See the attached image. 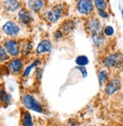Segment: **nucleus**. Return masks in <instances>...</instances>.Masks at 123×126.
Listing matches in <instances>:
<instances>
[{
	"instance_id": "nucleus-15",
	"label": "nucleus",
	"mask_w": 123,
	"mask_h": 126,
	"mask_svg": "<svg viewBox=\"0 0 123 126\" xmlns=\"http://www.w3.org/2000/svg\"><path fill=\"white\" fill-rule=\"evenodd\" d=\"M93 40L96 45H98V46H101L105 41V38L102 34L99 33V32H98V33H96L93 34Z\"/></svg>"
},
{
	"instance_id": "nucleus-18",
	"label": "nucleus",
	"mask_w": 123,
	"mask_h": 126,
	"mask_svg": "<svg viewBox=\"0 0 123 126\" xmlns=\"http://www.w3.org/2000/svg\"><path fill=\"white\" fill-rule=\"evenodd\" d=\"M95 7L98 10H105L107 7V2L105 0H94Z\"/></svg>"
},
{
	"instance_id": "nucleus-4",
	"label": "nucleus",
	"mask_w": 123,
	"mask_h": 126,
	"mask_svg": "<svg viewBox=\"0 0 123 126\" xmlns=\"http://www.w3.org/2000/svg\"><path fill=\"white\" fill-rule=\"evenodd\" d=\"M122 59L119 54H112L108 56L103 60V65L107 68L118 67L122 64Z\"/></svg>"
},
{
	"instance_id": "nucleus-22",
	"label": "nucleus",
	"mask_w": 123,
	"mask_h": 126,
	"mask_svg": "<svg viewBox=\"0 0 123 126\" xmlns=\"http://www.w3.org/2000/svg\"><path fill=\"white\" fill-rule=\"evenodd\" d=\"M76 68L81 71V73H82V77H83V78H85V77L87 76L88 72H87V69L85 68V66H78Z\"/></svg>"
},
{
	"instance_id": "nucleus-12",
	"label": "nucleus",
	"mask_w": 123,
	"mask_h": 126,
	"mask_svg": "<svg viewBox=\"0 0 123 126\" xmlns=\"http://www.w3.org/2000/svg\"><path fill=\"white\" fill-rule=\"evenodd\" d=\"M28 7L33 12H39L44 6L43 0H28Z\"/></svg>"
},
{
	"instance_id": "nucleus-26",
	"label": "nucleus",
	"mask_w": 123,
	"mask_h": 126,
	"mask_svg": "<svg viewBox=\"0 0 123 126\" xmlns=\"http://www.w3.org/2000/svg\"><path fill=\"white\" fill-rule=\"evenodd\" d=\"M63 37V33H61V31H57L55 33V37L57 38V39H59V38H61Z\"/></svg>"
},
{
	"instance_id": "nucleus-16",
	"label": "nucleus",
	"mask_w": 123,
	"mask_h": 126,
	"mask_svg": "<svg viewBox=\"0 0 123 126\" xmlns=\"http://www.w3.org/2000/svg\"><path fill=\"white\" fill-rule=\"evenodd\" d=\"M23 125L25 126H32L33 125L32 116L30 112H25L23 116Z\"/></svg>"
},
{
	"instance_id": "nucleus-13",
	"label": "nucleus",
	"mask_w": 123,
	"mask_h": 126,
	"mask_svg": "<svg viewBox=\"0 0 123 126\" xmlns=\"http://www.w3.org/2000/svg\"><path fill=\"white\" fill-rule=\"evenodd\" d=\"M4 7L9 12H15L20 8V4L17 0H6L4 2Z\"/></svg>"
},
{
	"instance_id": "nucleus-2",
	"label": "nucleus",
	"mask_w": 123,
	"mask_h": 126,
	"mask_svg": "<svg viewBox=\"0 0 123 126\" xmlns=\"http://www.w3.org/2000/svg\"><path fill=\"white\" fill-rule=\"evenodd\" d=\"M64 6L62 5H57L51 10L46 12L45 17L51 22H56L62 15Z\"/></svg>"
},
{
	"instance_id": "nucleus-23",
	"label": "nucleus",
	"mask_w": 123,
	"mask_h": 126,
	"mask_svg": "<svg viewBox=\"0 0 123 126\" xmlns=\"http://www.w3.org/2000/svg\"><path fill=\"white\" fill-rule=\"evenodd\" d=\"M98 14L103 18H107L109 17L108 13L107 12H105V10H98Z\"/></svg>"
},
{
	"instance_id": "nucleus-21",
	"label": "nucleus",
	"mask_w": 123,
	"mask_h": 126,
	"mask_svg": "<svg viewBox=\"0 0 123 126\" xmlns=\"http://www.w3.org/2000/svg\"><path fill=\"white\" fill-rule=\"evenodd\" d=\"M104 34L107 36V37H111L114 33V29L111 26H107L104 28Z\"/></svg>"
},
{
	"instance_id": "nucleus-14",
	"label": "nucleus",
	"mask_w": 123,
	"mask_h": 126,
	"mask_svg": "<svg viewBox=\"0 0 123 126\" xmlns=\"http://www.w3.org/2000/svg\"><path fill=\"white\" fill-rule=\"evenodd\" d=\"M39 60H35L32 64H30L29 66H27V68H26V69L24 70L23 73V78H26V77H28L31 72V71L33 68H34L35 67H36L39 64Z\"/></svg>"
},
{
	"instance_id": "nucleus-3",
	"label": "nucleus",
	"mask_w": 123,
	"mask_h": 126,
	"mask_svg": "<svg viewBox=\"0 0 123 126\" xmlns=\"http://www.w3.org/2000/svg\"><path fill=\"white\" fill-rule=\"evenodd\" d=\"M77 9L82 15H89L93 12L94 5L91 0H78Z\"/></svg>"
},
{
	"instance_id": "nucleus-17",
	"label": "nucleus",
	"mask_w": 123,
	"mask_h": 126,
	"mask_svg": "<svg viewBox=\"0 0 123 126\" xmlns=\"http://www.w3.org/2000/svg\"><path fill=\"white\" fill-rule=\"evenodd\" d=\"M89 59L85 56H78L76 59V63L78 66H85L89 64Z\"/></svg>"
},
{
	"instance_id": "nucleus-9",
	"label": "nucleus",
	"mask_w": 123,
	"mask_h": 126,
	"mask_svg": "<svg viewBox=\"0 0 123 126\" xmlns=\"http://www.w3.org/2000/svg\"><path fill=\"white\" fill-rule=\"evenodd\" d=\"M8 68H9L10 71L12 73H19L22 70L23 63L21 59H15L11 60L9 63H8Z\"/></svg>"
},
{
	"instance_id": "nucleus-10",
	"label": "nucleus",
	"mask_w": 123,
	"mask_h": 126,
	"mask_svg": "<svg viewBox=\"0 0 123 126\" xmlns=\"http://www.w3.org/2000/svg\"><path fill=\"white\" fill-rule=\"evenodd\" d=\"M52 49V43L51 41L45 40L41 41L36 47L37 54H42L44 52H48Z\"/></svg>"
},
{
	"instance_id": "nucleus-1",
	"label": "nucleus",
	"mask_w": 123,
	"mask_h": 126,
	"mask_svg": "<svg viewBox=\"0 0 123 126\" xmlns=\"http://www.w3.org/2000/svg\"><path fill=\"white\" fill-rule=\"evenodd\" d=\"M22 103L28 110H33L39 113L43 112V107L42 104L37 101L32 95L26 94L22 97Z\"/></svg>"
},
{
	"instance_id": "nucleus-8",
	"label": "nucleus",
	"mask_w": 123,
	"mask_h": 126,
	"mask_svg": "<svg viewBox=\"0 0 123 126\" xmlns=\"http://www.w3.org/2000/svg\"><path fill=\"white\" fill-rule=\"evenodd\" d=\"M101 28V24L99 20L97 18H93L91 19L87 22L86 24V29L89 31V32L91 33H98Z\"/></svg>"
},
{
	"instance_id": "nucleus-25",
	"label": "nucleus",
	"mask_w": 123,
	"mask_h": 126,
	"mask_svg": "<svg viewBox=\"0 0 123 126\" xmlns=\"http://www.w3.org/2000/svg\"><path fill=\"white\" fill-rule=\"evenodd\" d=\"M11 94H6V96H5L2 103L8 104V103H9L11 102Z\"/></svg>"
},
{
	"instance_id": "nucleus-5",
	"label": "nucleus",
	"mask_w": 123,
	"mask_h": 126,
	"mask_svg": "<svg viewBox=\"0 0 123 126\" xmlns=\"http://www.w3.org/2000/svg\"><path fill=\"white\" fill-rule=\"evenodd\" d=\"M5 47L10 56L15 57L17 56L20 53L19 44L17 41L13 40H8L5 42Z\"/></svg>"
},
{
	"instance_id": "nucleus-24",
	"label": "nucleus",
	"mask_w": 123,
	"mask_h": 126,
	"mask_svg": "<svg viewBox=\"0 0 123 126\" xmlns=\"http://www.w3.org/2000/svg\"><path fill=\"white\" fill-rule=\"evenodd\" d=\"M6 92H5V91L3 89V88H1L0 89V101L1 102H2L3 101V100H4V98H5V96H6Z\"/></svg>"
},
{
	"instance_id": "nucleus-6",
	"label": "nucleus",
	"mask_w": 123,
	"mask_h": 126,
	"mask_svg": "<svg viewBox=\"0 0 123 126\" xmlns=\"http://www.w3.org/2000/svg\"><path fill=\"white\" fill-rule=\"evenodd\" d=\"M2 31L9 37H15L20 32V28L13 21H8L2 27Z\"/></svg>"
},
{
	"instance_id": "nucleus-7",
	"label": "nucleus",
	"mask_w": 123,
	"mask_h": 126,
	"mask_svg": "<svg viewBox=\"0 0 123 126\" xmlns=\"http://www.w3.org/2000/svg\"><path fill=\"white\" fill-rule=\"evenodd\" d=\"M121 84L120 80L118 79H112L106 85L105 87V92L108 95H112L118 91L120 88Z\"/></svg>"
},
{
	"instance_id": "nucleus-20",
	"label": "nucleus",
	"mask_w": 123,
	"mask_h": 126,
	"mask_svg": "<svg viewBox=\"0 0 123 126\" xmlns=\"http://www.w3.org/2000/svg\"><path fill=\"white\" fill-rule=\"evenodd\" d=\"M107 72L104 70L101 71L99 73V75H98V79H99L100 84H102L103 83H104L105 80H107Z\"/></svg>"
},
{
	"instance_id": "nucleus-19",
	"label": "nucleus",
	"mask_w": 123,
	"mask_h": 126,
	"mask_svg": "<svg viewBox=\"0 0 123 126\" xmlns=\"http://www.w3.org/2000/svg\"><path fill=\"white\" fill-rule=\"evenodd\" d=\"M8 59V55L5 47H0V61L5 62Z\"/></svg>"
},
{
	"instance_id": "nucleus-11",
	"label": "nucleus",
	"mask_w": 123,
	"mask_h": 126,
	"mask_svg": "<svg viewBox=\"0 0 123 126\" xmlns=\"http://www.w3.org/2000/svg\"><path fill=\"white\" fill-rule=\"evenodd\" d=\"M18 18L24 24H29L33 22V18L32 15L26 9H21L18 12Z\"/></svg>"
}]
</instances>
